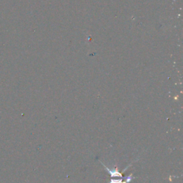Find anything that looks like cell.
<instances>
[{
    "label": "cell",
    "instance_id": "cell-1",
    "mask_svg": "<svg viewBox=\"0 0 183 183\" xmlns=\"http://www.w3.org/2000/svg\"><path fill=\"white\" fill-rule=\"evenodd\" d=\"M102 165L103 166L105 167V170H106L108 172V173H110V176H111L112 177H122V173L124 172L126 170H127V168H128L129 166H130V165H129V166H127V167H126V169H124V170H123V171L122 172H119V170H118V169H117V168H115V169H114H114H112V170H111V169H109V168H108L107 167L105 166V165L104 164H103V163H102Z\"/></svg>",
    "mask_w": 183,
    "mask_h": 183
},
{
    "label": "cell",
    "instance_id": "cell-2",
    "mask_svg": "<svg viewBox=\"0 0 183 183\" xmlns=\"http://www.w3.org/2000/svg\"><path fill=\"white\" fill-rule=\"evenodd\" d=\"M123 179H112L110 181V183H122Z\"/></svg>",
    "mask_w": 183,
    "mask_h": 183
}]
</instances>
